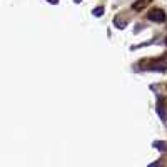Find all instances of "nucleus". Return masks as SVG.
Instances as JSON below:
<instances>
[{
	"label": "nucleus",
	"mask_w": 167,
	"mask_h": 167,
	"mask_svg": "<svg viewBox=\"0 0 167 167\" xmlns=\"http://www.w3.org/2000/svg\"><path fill=\"white\" fill-rule=\"evenodd\" d=\"M147 19L152 20V22H157V23H159V22H165L167 17H165V13H164L160 9H152L149 13H147Z\"/></svg>",
	"instance_id": "obj_1"
},
{
	"label": "nucleus",
	"mask_w": 167,
	"mask_h": 167,
	"mask_svg": "<svg viewBox=\"0 0 167 167\" xmlns=\"http://www.w3.org/2000/svg\"><path fill=\"white\" fill-rule=\"evenodd\" d=\"M142 67H147V69H160V70H164V69H167V60L157 59V60H152L150 63H142Z\"/></svg>",
	"instance_id": "obj_2"
},
{
	"label": "nucleus",
	"mask_w": 167,
	"mask_h": 167,
	"mask_svg": "<svg viewBox=\"0 0 167 167\" xmlns=\"http://www.w3.org/2000/svg\"><path fill=\"white\" fill-rule=\"evenodd\" d=\"M150 0H137V2L132 3V10L134 12H140V10H144L147 5H149Z\"/></svg>",
	"instance_id": "obj_3"
},
{
	"label": "nucleus",
	"mask_w": 167,
	"mask_h": 167,
	"mask_svg": "<svg viewBox=\"0 0 167 167\" xmlns=\"http://www.w3.org/2000/svg\"><path fill=\"white\" fill-rule=\"evenodd\" d=\"M165 43H167V40H165Z\"/></svg>",
	"instance_id": "obj_4"
}]
</instances>
